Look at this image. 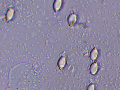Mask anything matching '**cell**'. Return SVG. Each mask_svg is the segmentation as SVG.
Wrapping results in <instances>:
<instances>
[{"label":"cell","mask_w":120,"mask_h":90,"mask_svg":"<svg viewBox=\"0 0 120 90\" xmlns=\"http://www.w3.org/2000/svg\"><path fill=\"white\" fill-rule=\"evenodd\" d=\"M76 16L74 14H71L69 16L68 18V21L70 26L74 25L76 21Z\"/></svg>","instance_id":"cell-1"},{"label":"cell","mask_w":120,"mask_h":90,"mask_svg":"<svg viewBox=\"0 0 120 90\" xmlns=\"http://www.w3.org/2000/svg\"><path fill=\"white\" fill-rule=\"evenodd\" d=\"M98 69L97 63L95 62L92 63L90 65L89 68L90 73L92 74H94L96 72Z\"/></svg>","instance_id":"cell-2"},{"label":"cell","mask_w":120,"mask_h":90,"mask_svg":"<svg viewBox=\"0 0 120 90\" xmlns=\"http://www.w3.org/2000/svg\"><path fill=\"white\" fill-rule=\"evenodd\" d=\"M61 4V0H56L54 4V8L55 11H56L60 9Z\"/></svg>","instance_id":"cell-5"},{"label":"cell","mask_w":120,"mask_h":90,"mask_svg":"<svg viewBox=\"0 0 120 90\" xmlns=\"http://www.w3.org/2000/svg\"><path fill=\"white\" fill-rule=\"evenodd\" d=\"M98 52L96 49L94 48L91 51L90 55V58L91 60H94L96 58Z\"/></svg>","instance_id":"cell-3"},{"label":"cell","mask_w":120,"mask_h":90,"mask_svg":"<svg viewBox=\"0 0 120 90\" xmlns=\"http://www.w3.org/2000/svg\"><path fill=\"white\" fill-rule=\"evenodd\" d=\"M94 86L93 84H90L87 87L86 90H94Z\"/></svg>","instance_id":"cell-6"},{"label":"cell","mask_w":120,"mask_h":90,"mask_svg":"<svg viewBox=\"0 0 120 90\" xmlns=\"http://www.w3.org/2000/svg\"></svg>","instance_id":"cell-7"},{"label":"cell","mask_w":120,"mask_h":90,"mask_svg":"<svg viewBox=\"0 0 120 90\" xmlns=\"http://www.w3.org/2000/svg\"><path fill=\"white\" fill-rule=\"evenodd\" d=\"M65 59L64 57H62L59 60L57 64L60 69H61L64 67L65 63Z\"/></svg>","instance_id":"cell-4"}]
</instances>
